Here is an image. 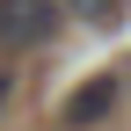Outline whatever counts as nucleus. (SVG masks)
Returning <instances> with one entry per match:
<instances>
[{
    "label": "nucleus",
    "mask_w": 131,
    "mask_h": 131,
    "mask_svg": "<svg viewBox=\"0 0 131 131\" xmlns=\"http://www.w3.org/2000/svg\"><path fill=\"white\" fill-rule=\"evenodd\" d=\"M66 22L58 0H0V51H37V44H51Z\"/></svg>",
    "instance_id": "1"
},
{
    "label": "nucleus",
    "mask_w": 131,
    "mask_h": 131,
    "mask_svg": "<svg viewBox=\"0 0 131 131\" xmlns=\"http://www.w3.org/2000/svg\"><path fill=\"white\" fill-rule=\"evenodd\" d=\"M109 102H117V80H95L88 95H73V102H66V124H73V131H80V124H102Z\"/></svg>",
    "instance_id": "2"
},
{
    "label": "nucleus",
    "mask_w": 131,
    "mask_h": 131,
    "mask_svg": "<svg viewBox=\"0 0 131 131\" xmlns=\"http://www.w3.org/2000/svg\"><path fill=\"white\" fill-rule=\"evenodd\" d=\"M58 7H66V15H80V22H109L124 0H58Z\"/></svg>",
    "instance_id": "3"
},
{
    "label": "nucleus",
    "mask_w": 131,
    "mask_h": 131,
    "mask_svg": "<svg viewBox=\"0 0 131 131\" xmlns=\"http://www.w3.org/2000/svg\"><path fill=\"white\" fill-rule=\"evenodd\" d=\"M7 88H15V80H7V73H0V102H7Z\"/></svg>",
    "instance_id": "4"
}]
</instances>
